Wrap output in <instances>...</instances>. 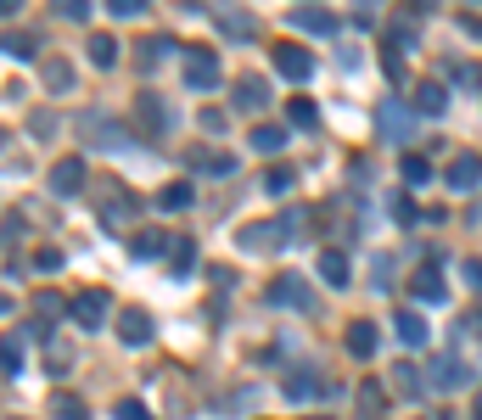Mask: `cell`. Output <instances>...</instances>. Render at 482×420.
Masks as SVG:
<instances>
[{"mask_svg":"<svg viewBox=\"0 0 482 420\" xmlns=\"http://www.w3.org/2000/svg\"><path fill=\"white\" fill-rule=\"evenodd\" d=\"M180 73H185V90H219V56L207 51V46H185V56H180Z\"/></svg>","mask_w":482,"mask_h":420,"instance_id":"obj_1","label":"cell"},{"mask_svg":"<svg viewBox=\"0 0 482 420\" xmlns=\"http://www.w3.org/2000/svg\"><path fill=\"white\" fill-rule=\"evenodd\" d=\"M68 314H73V325L101 331V325H107V314H113V298L101 286H85V291H73V298H68Z\"/></svg>","mask_w":482,"mask_h":420,"instance_id":"obj_2","label":"cell"},{"mask_svg":"<svg viewBox=\"0 0 482 420\" xmlns=\"http://www.w3.org/2000/svg\"><path fill=\"white\" fill-rule=\"evenodd\" d=\"M376 130H382V140H393V146H410L415 140V107L387 96L382 107H376Z\"/></svg>","mask_w":482,"mask_h":420,"instance_id":"obj_3","label":"cell"},{"mask_svg":"<svg viewBox=\"0 0 482 420\" xmlns=\"http://www.w3.org/2000/svg\"><path fill=\"white\" fill-rule=\"evenodd\" d=\"M135 123H140V135H146V140H163V135H169V123H174V113L163 107V96L140 90V96H135Z\"/></svg>","mask_w":482,"mask_h":420,"instance_id":"obj_4","label":"cell"},{"mask_svg":"<svg viewBox=\"0 0 482 420\" xmlns=\"http://www.w3.org/2000/svg\"><path fill=\"white\" fill-rule=\"evenodd\" d=\"M79 135L96 140V146H107V152H118V146L130 140V130H123L113 113H79Z\"/></svg>","mask_w":482,"mask_h":420,"instance_id":"obj_5","label":"cell"},{"mask_svg":"<svg viewBox=\"0 0 482 420\" xmlns=\"http://www.w3.org/2000/svg\"><path fill=\"white\" fill-rule=\"evenodd\" d=\"M96 197H101V219H107L113 230H118L123 219H130V214H135V197H130V191H123V185H118V180H96Z\"/></svg>","mask_w":482,"mask_h":420,"instance_id":"obj_6","label":"cell"},{"mask_svg":"<svg viewBox=\"0 0 482 420\" xmlns=\"http://www.w3.org/2000/svg\"><path fill=\"white\" fill-rule=\"evenodd\" d=\"M444 180H449V191H460V197L477 191V185H482V157L477 152H454L449 168H444Z\"/></svg>","mask_w":482,"mask_h":420,"instance_id":"obj_7","label":"cell"},{"mask_svg":"<svg viewBox=\"0 0 482 420\" xmlns=\"http://www.w3.org/2000/svg\"><path fill=\"white\" fill-rule=\"evenodd\" d=\"M85 185H90L85 157H62V163H51V197H79Z\"/></svg>","mask_w":482,"mask_h":420,"instance_id":"obj_8","label":"cell"},{"mask_svg":"<svg viewBox=\"0 0 482 420\" xmlns=\"http://www.w3.org/2000/svg\"><path fill=\"white\" fill-rule=\"evenodd\" d=\"M269 303L275 308H314V291L303 275H275L269 281Z\"/></svg>","mask_w":482,"mask_h":420,"instance_id":"obj_9","label":"cell"},{"mask_svg":"<svg viewBox=\"0 0 482 420\" xmlns=\"http://www.w3.org/2000/svg\"><path fill=\"white\" fill-rule=\"evenodd\" d=\"M275 73L292 79V84H303V79L314 73V56H309L303 46H292V39H286V46H275Z\"/></svg>","mask_w":482,"mask_h":420,"instance_id":"obj_10","label":"cell"},{"mask_svg":"<svg viewBox=\"0 0 482 420\" xmlns=\"http://www.w3.org/2000/svg\"><path fill=\"white\" fill-rule=\"evenodd\" d=\"M152 331H157V325H152V314H146V308H123V314H118V342H123V348L152 342Z\"/></svg>","mask_w":482,"mask_h":420,"instance_id":"obj_11","label":"cell"},{"mask_svg":"<svg viewBox=\"0 0 482 420\" xmlns=\"http://www.w3.org/2000/svg\"><path fill=\"white\" fill-rule=\"evenodd\" d=\"M236 107H241V113H264V107H269V79L241 73V79H236Z\"/></svg>","mask_w":482,"mask_h":420,"instance_id":"obj_12","label":"cell"},{"mask_svg":"<svg viewBox=\"0 0 482 420\" xmlns=\"http://www.w3.org/2000/svg\"><path fill=\"white\" fill-rule=\"evenodd\" d=\"M410 107H415V113H427V118H437V113L449 107L444 79H421V84H415V96H410Z\"/></svg>","mask_w":482,"mask_h":420,"instance_id":"obj_13","label":"cell"},{"mask_svg":"<svg viewBox=\"0 0 482 420\" xmlns=\"http://www.w3.org/2000/svg\"><path fill=\"white\" fill-rule=\"evenodd\" d=\"M320 281H326L331 291H342V286L353 281V269H348V252H342V247H326V252H320Z\"/></svg>","mask_w":482,"mask_h":420,"instance_id":"obj_14","label":"cell"},{"mask_svg":"<svg viewBox=\"0 0 482 420\" xmlns=\"http://www.w3.org/2000/svg\"><path fill=\"white\" fill-rule=\"evenodd\" d=\"M393 331H398V342H404L410 353H421V348L432 342V331H427V320H421L415 308H404V314H398V325H393Z\"/></svg>","mask_w":482,"mask_h":420,"instance_id":"obj_15","label":"cell"},{"mask_svg":"<svg viewBox=\"0 0 482 420\" xmlns=\"http://www.w3.org/2000/svg\"><path fill=\"white\" fill-rule=\"evenodd\" d=\"M471 370L466 359H454V353H444V359H432V387H466Z\"/></svg>","mask_w":482,"mask_h":420,"instance_id":"obj_16","label":"cell"},{"mask_svg":"<svg viewBox=\"0 0 482 420\" xmlns=\"http://www.w3.org/2000/svg\"><path fill=\"white\" fill-rule=\"evenodd\" d=\"M241 247L247 252H275V247H286V236H281V224H247L241 230Z\"/></svg>","mask_w":482,"mask_h":420,"instance_id":"obj_17","label":"cell"},{"mask_svg":"<svg viewBox=\"0 0 482 420\" xmlns=\"http://www.w3.org/2000/svg\"><path fill=\"white\" fill-rule=\"evenodd\" d=\"M286 17H292V23H298V29H309V34H320V39H326V34H337V17H331V12H314V6H292Z\"/></svg>","mask_w":482,"mask_h":420,"instance_id":"obj_18","label":"cell"},{"mask_svg":"<svg viewBox=\"0 0 482 420\" xmlns=\"http://www.w3.org/2000/svg\"><path fill=\"white\" fill-rule=\"evenodd\" d=\"M39 79H46V90H73V62L68 56H46L39 62Z\"/></svg>","mask_w":482,"mask_h":420,"instance_id":"obj_19","label":"cell"},{"mask_svg":"<svg viewBox=\"0 0 482 420\" xmlns=\"http://www.w3.org/2000/svg\"><path fill=\"white\" fill-rule=\"evenodd\" d=\"M376 342H382V336H376L370 320H353V325H348V353H353V359H370Z\"/></svg>","mask_w":482,"mask_h":420,"instance_id":"obj_20","label":"cell"},{"mask_svg":"<svg viewBox=\"0 0 482 420\" xmlns=\"http://www.w3.org/2000/svg\"><path fill=\"white\" fill-rule=\"evenodd\" d=\"M314 392H326L320 370H292V375H286V398H298V404H309Z\"/></svg>","mask_w":482,"mask_h":420,"instance_id":"obj_21","label":"cell"},{"mask_svg":"<svg viewBox=\"0 0 482 420\" xmlns=\"http://www.w3.org/2000/svg\"><path fill=\"white\" fill-rule=\"evenodd\" d=\"M410 286H415V298H421V303H444V298H449V286L437 281V269H432V264H427V269H415V281H410Z\"/></svg>","mask_w":482,"mask_h":420,"instance_id":"obj_22","label":"cell"},{"mask_svg":"<svg viewBox=\"0 0 482 420\" xmlns=\"http://www.w3.org/2000/svg\"><path fill=\"white\" fill-rule=\"evenodd\" d=\"M214 23H219V34H224V39H253V34H258V23H253L247 12H219Z\"/></svg>","mask_w":482,"mask_h":420,"instance_id":"obj_23","label":"cell"},{"mask_svg":"<svg viewBox=\"0 0 482 420\" xmlns=\"http://www.w3.org/2000/svg\"><path fill=\"white\" fill-rule=\"evenodd\" d=\"M174 51H180V46H174V39H169V34H152V39H146V46H140V68H146V73H152V68H157V62H169Z\"/></svg>","mask_w":482,"mask_h":420,"instance_id":"obj_24","label":"cell"},{"mask_svg":"<svg viewBox=\"0 0 482 420\" xmlns=\"http://www.w3.org/2000/svg\"><path fill=\"white\" fill-rule=\"evenodd\" d=\"M286 123H292V130H314V123H320V107H314L309 96H292L286 101Z\"/></svg>","mask_w":482,"mask_h":420,"instance_id":"obj_25","label":"cell"},{"mask_svg":"<svg viewBox=\"0 0 482 420\" xmlns=\"http://www.w3.org/2000/svg\"><path fill=\"white\" fill-rule=\"evenodd\" d=\"M359 415H365V420H382V415H387V392H382V382H359Z\"/></svg>","mask_w":482,"mask_h":420,"instance_id":"obj_26","label":"cell"},{"mask_svg":"<svg viewBox=\"0 0 482 420\" xmlns=\"http://www.w3.org/2000/svg\"><path fill=\"white\" fill-rule=\"evenodd\" d=\"M191 202H197V191H191L185 180H174V185H163V191H157V207H163V214H180V207H191Z\"/></svg>","mask_w":482,"mask_h":420,"instance_id":"obj_27","label":"cell"},{"mask_svg":"<svg viewBox=\"0 0 482 420\" xmlns=\"http://www.w3.org/2000/svg\"><path fill=\"white\" fill-rule=\"evenodd\" d=\"M292 135H286V123H258V130H253V152H281V146H286Z\"/></svg>","mask_w":482,"mask_h":420,"instance_id":"obj_28","label":"cell"},{"mask_svg":"<svg viewBox=\"0 0 482 420\" xmlns=\"http://www.w3.org/2000/svg\"><path fill=\"white\" fill-rule=\"evenodd\" d=\"M51 415H56V420H90L85 398H73V392H51Z\"/></svg>","mask_w":482,"mask_h":420,"instance_id":"obj_29","label":"cell"},{"mask_svg":"<svg viewBox=\"0 0 482 420\" xmlns=\"http://www.w3.org/2000/svg\"><path fill=\"white\" fill-rule=\"evenodd\" d=\"M258 185H264V191H269V197H286V191H292V185H298V174H292V168H286V163H275V168H264V180H258Z\"/></svg>","mask_w":482,"mask_h":420,"instance_id":"obj_30","label":"cell"},{"mask_svg":"<svg viewBox=\"0 0 482 420\" xmlns=\"http://www.w3.org/2000/svg\"><path fill=\"white\" fill-rule=\"evenodd\" d=\"M163 247H169V236H163V230H135V241H130L135 258H157Z\"/></svg>","mask_w":482,"mask_h":420,"instance_id":"obj_31","label":"cell"},{"mask_svg":"<svg viewBox=\"0 0 482 420\" xmlns=\"http://www.w3.org/2000/svg\"><path fill=\"white\" fill-rule=\"evenodd\" d=\"M90 62H96V68H113V62H118V39L113 34H90Z\"/></svg>","mask_w":482,"mask_h":420,"instance_id":"obj_32","label":"cell"},{"mask_svg":"<svg viewBox=\"0 0 482 420\" xmlns=\"http://www.w3.org/2000/svg\"><path fill=\"white\" fill-rule=\"evenodd\" d=\"M398 174H404V185H427L432 180V163L421 152H404V163H398Z\"/></svg>","mask_w":482,"mask_h":420,"instance_id":"obj_33","label":"cell"},{"mask_svg":"<svg viewBox=\"0 0 482 420\" xmlns=\"http://www.w3.org/2000/svg\"><path fill=\"white\" fill-rule=\"evenodd\" d=\"M34 314H39V320H46V325H56L62 314H68V303H62L56 291H34Z\"/></svg>","mask_w":482,"mask_h":420,"instance_id":"obj_34","label":"cell"},{"mask_svg":"<svg viewBox=\"0 0 482 420\" xmlns=\"http://www.w3.org/2000/svg\"><path fill=\"white\" fill-rule=\"evenodd\" d=\"M0 51L17 56V62H29V56L39 51V39H34V34H0Z\"/></svg>","mask_w":482,"mask_h":420,"instance_id":"obj_35","label":"cell"},{"mask_svg":"<svg viewBox=\"0 0 482 420\" xmlns=\"http://www.w3.org/2000/svg\"><path fill=\"white\" fill-rule=\"evenodd\" d=\"M0 370L6 375L23 370V342H17V336H0Z\"/></svg>","mask_w":482,"mask_h":420,"instance_id":"obj_36","label":"cell"},{"mask_svg":"<svg viewBox=\"0 0 482 420\" xmlns=\"http://www.w3.org/2000/svg\"><path fill=\"white\" fill-rule=\"evenodd\" d=\"M191 168H207V174H236V157H219V152H191Z\"/></svg>","mask_w":482,"mask_h":420,"instance_id":"obj_37","label":"cell"},{"mask_svg":"<svg viewBox=\"0 0 482 420\" xmlns=\"http://www.w3.org/2000/svg\"><path fill=\"white\" fill-rule=\"evenodd\" d=\"M449 79L460 84V90H482V68H477V62H454Z\"/></svg>","mask_w":482,"mask_h":420,"instance_id":"obj_38","label":"cell"},{"mask_svg":"<svg viewBox=\"0 0 482 420\" xmlns=\"http://www.w3.org/2000/svg\"><path fill=\"white\" fill-rule=\"evenodd\" d=\"M393 382H398V392H410V398H421V392H427V382H421V370H415V365H398Z\"/></svg>","mask_w":482,"mask_h":420,"instance_id":"obj_39","label":"cell"},{"mask_svg":"<svg viewBox=\"0 0 482 420\" xmlns=\"http://www.w3.org/2000/svg\"><path fill=\"white\" fill-rule=\"evenodd\" d=\"M197 269V241L185 236V241H174V275H191Z\"/></svg>","mask_w":482,"mask_h":420,"instance_id":"obj_40","label":"cell"},{"mask_svg":"<svg viewBox=\"0 0 482 420\" xmlns=\"http://www.w3.org/2000/svg\"><path fill=\"white\" fill-rule=\"evenodd\" d=\"M303 224H309V214H303V207H292V214L281 219V236H286V247H292V241H303V236H309V230H303Z\"/></svg>","mask_w":482,"mask_h":420,"instance_id":"obj_41","label":"cell"},{"mask_svg":"<svg viewBox=\"0 0 482 420\" xmlns=\"http://www.w3.org/2000/svg\"><path fill=\"white\" fill-rule=\"evenodd\" d=\"M46 370H51V375H68V370H73V353L51 342V348H46Z\"/></svg>","mask_w":482,"mask_h":420,"instance_id":"obj_42","label":"cell"},{"mask_svg":"<svg viewBox=\"0 0 482 420\" xmlns=\"http://www.w3.org/2000/svg\"><path fill=\"white\" fill-rule=\"evenodd\" d=\"M34 269H39V275H51V269H62V252H56V247H39V252H34Z\"/></svg>","mask_w":482,"mask_h":420,"instance_id":"obj_43","label":"cell"},{"mask_svg":"<svg viewBox=\"0 0 482 420\" xmlns=\"http://www.w3.org/2000/svg\"><path fill=\"white\" fill-rule=\"evenodd\" d=\"M460 275H466L471 291H482V258H466V264H460Z\"/></svg>","mask_w":482,"mask_h":420,"instance_id":"obj_44","label":"cell"},{"mask_svg":"<svg viewBox=\"0 0 482 420\" xmlns=\"http://www.w3.org/2000/svg\"><path fill=\"white\" fill-rule=\"evenodd\" d=\"M376 286H382V291L393 286V258H387V252H376Z\"/></svg>","mask_w":482,"mask_h":420,"instance_id":"obj_45","label":"cell"},{"mask_svg":"<svg viewBox=\"0 0 482 420\" xmlns=\"http://www.w3.org/2000/svg\"><path fill=\"white\" fill-rule=\"evenodd\" d=\"M107 12H113V17H140L146 6H140V0H107Z\"/></svg>","mask_w":482,"mask_h":420,"instance_id":"obj_46","label":"cell"},{"mask_svg":"<svg viewBox=\"0 0 482 420\" xmlns=\"http://www.w3.org/2000/svg\"><path fill=\"white\" fill-rule=\"evenodd\" d=\"M62 17H73V23H85V17H90V0H62Z\"/></svg>","mask_w":482,"mask_h":420,"instance_id":"obj_47","label":"cell"},{"mask_svg":"<svg viewBox=\"0 0 482 420\" xmlns=\"http://www.w3.org/2000/svg\"><path fill=\"white\" fill-rule=\"evenodd\" d=\"M29 130H34V135H56V118H51V113H34Z\"/></svg>","mask_w":482,"mask_h":420,"instance_id":"obj_48","label":"cell"},{"mask_svg":"<svg viewBox=\"0 0 482 420\" xmlns=\"http://www.w3.org/2000/svg\"><path fill=\"white\" fill-rule=\"evenodd\" d=\"M118 420H146V409L135 404V398H123V404H118Z\"/></svg>","mask_w":482,"mask_h":420,"instance_id":"obj_49","label":"cell"},{"mask_svg":"<svg viewBox=\"0 0 482 420\" xmlns=\"http://www.w3.org/2000/svg\"><path fill=\"white\" fill-rule=\"evenodd\" d=\"M17 12H23V0H0V23H12Z\"/></svg>","mask_w":482,"mask_h":420,"instance_id":"obj_50","label":"cell"},{"mask_svg":"<svg viewBox=\"0 0 482 420\" xmlns=\"http://www.w3.org/2000/svg\"><path fill=\"white\" fill-rule=\"evenodd\" d=\"M471 331H477V336H482V308H477V314H471Z\"/></svg>","mask_w":482,"mask_h":420,"instance_id":"obj_51","label":"cell"},{"mask_svg":"<svg viewBox=\"0 0 482 420\" xmlns=\"http://www.w3.org/2000/svg\"><path fill=\"white\" fill-rule=\"evenodd\" d=\"M0 314H12V298H6V291H0Z\"/></svg>","mask_w":482,"mask_h":420,"instance_id":"obj_52","label":"cell"},{"mask_svg":"<svg viewBox=\"0 0 482 420\" xmlns=\"http://www.w3.org/2000/svg\"><path fill=\"white\" fill-rule=\"evenodd\" d=\"M471 420H482V392H477V409H471Z\"/></svg>","mask_w":482,"mask_h":420,"instance_id":"obj_53","label":"cell"}]
</instances>
